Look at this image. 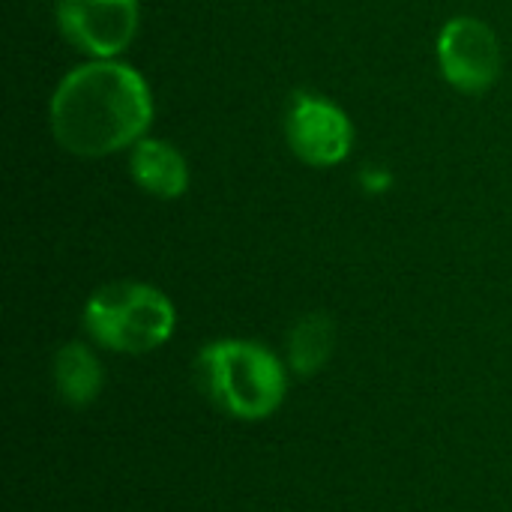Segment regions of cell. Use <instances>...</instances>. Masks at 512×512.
Returning a JSON list of instances; mask_svg holds the SVG:
<instances>
[{"instance_id":"52a82bcc","label":"cell","mask_w":512,"mask_h":512,"mask_svg":"<svg viewBox=\"0 0 512 512\" xmlns=\"http://www.w3.org/2000/svg\"><path fill=\"white\" fill-rule=\"evenodd\" d=\"M129 171L138 189L159 201H174L189 189V165L183 153L159 138H141L132 147Z\"/></svg>"},{"instance_id":"277c9868","label":"cell","mask_w":512,"mask_h":512,"mask_svg":"<svg viewBox=\"0 0 512 512\" xmlns=\"http://www.w3.org/2000/svg\"><path fill=\"white\" fill-rule=\"evenodd\" d=\"M138 0H57V24L90 60L120 57L138 36Z\"/></svg>"},{"instance_id":"3957f363","label":"cell","mask_w":512,"mask_h":512,"mask_svg":"<svg viewBox=\"0 0 512 512\" xmlns=\"http://www.w3.org/2000/svg\"><path fill=\"white\" fill-rule=\"evenodd\" d=\"M177 327L174 303L144 282H111L90 294L84 330L108 351L147 354L171 339Z\"/></svg>"},{"instance_id":"5b68a950","label":"cell","mask_w":512,"mask_h":512,"mask_svg":"<svg viewBox=\"0 0 512 512\" xmlns=\"http://www.w3.org/2000/svg\"><path fill=\"white\" fill-rule=\"evenodd\" d=\"M438 63L456 90L483 93L498 81L504 54L495 30L486 21L456 15L438 33Z\"/></svg>"},{"instance_id":"8992f818","label":"cell","mask_w":512,"mask_h":512,"mask_svg":"<svg viewBox=\"0 0 512 512\" xmlns=\"http://www.w3.org/2000/svg\"><path fill=\"white\" fill-rule=\"evenodd\" d=\"M285 132L294 156L312 168L339 165L354 147V126L348 114L318 93H294Z\"/></svg>"},{"instance_id":"9c48e42d","label":"cell","mask_w":512,"mask_h":512,"mask_svg":"<svg viewBox=\"0 0 512 512\" xmlns=\"http://www.w3.org/2000/svg\"><path fill=\"white\" fill-rule=\"evenodd\" d=\"M336 348V324L324 312L303 315L288 333V363L297 375H318Z\"/></svg>"},{"instance_id":"7a4b0ae2","label":"cell","mask_w":512,"mask_h":512,"mask_svg":"<svg viewBox=\"0 0 512 512\" xmlns=\"http://www.w3.org/2000/svg\"><path fill=\"white\" fill-rule=\"evenodd\" d=\"M201 393L234 420H264L285 402L288 372L264 345L222 339L207 345L195 360Z\"/></svg>"},{"instance_id":"ba28073f","label":"cell","mask_w":512,"mask_h":512,"mask_svg":"<svg viewBox=\"0 0 512 512\" xmlns=\"http://www.w3.org/2000/svg\"><path fill=\"white\" fill-rule=\"evenodd\" d=\"M54 384L66 405L72 408L90 405L102 390V366L96 354L81 342L63 345L54 354Z\"/></svg>"},{"instance_id":"6da1fadb","label":"cell","mask_w":512,"mask_h":512,"mask_svg":"<svg viewBox=\"0 0 512 512\" xmlns=\"http://www.w3.org/2000/svg\"><path fill=\"white\" fill-rule=\"evenodd\" d=\"M48 120L66 153L99 159L147 138L153 96L129 63L90 60L57 84Z\"/></svg>"}]
</instances>
